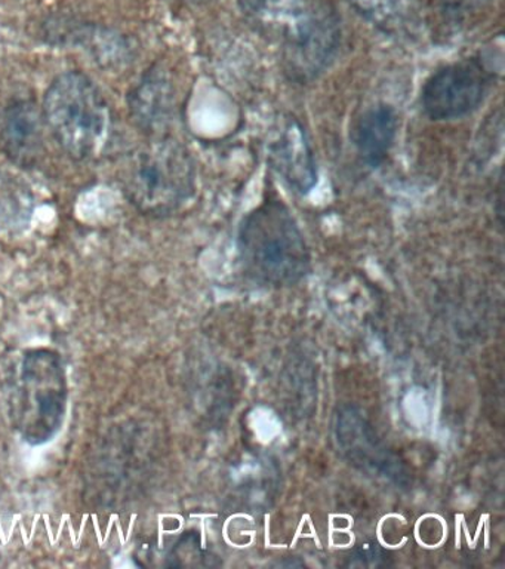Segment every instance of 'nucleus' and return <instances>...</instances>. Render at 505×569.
Here are the masks:
<instances>
[{
	"instance_id": "nucleus-12",
	"label": "nucleus",
	"mask_w": 505,
	"mask_h": 569,
	"mask_svg": "<svg viewBox=\"0 0 505 569\" xmlns=\"http://www.w3.org/2000/svg\"><path fill=\"white\" fill-rule=\"evenodd\" d=\"M350 7L388 36H410L421 22L418 0H347Z\"/></svg>"
},
{
	"instance_id": "nucleus-13",
	"label": "nucleus",
	"mask_w": 505,
	"mask_h": 569,
	"mask_svg": "<svg viewBox=\"0 0 505 569\" xmlns=\"http://www.w3.org/2000/svg\"><path fill=\"white\" fill-rule=\"evenodd\" d=\"M492 0H437L441 13L452 24L463 26L489 7Z\"/></svg>"
},
{
	"instance_id": "nucleus-8",
	"label": "nucleus",
	"mask_w": 505,
	"mask_h": 569,
	"mask_svg": "<svg viewBox=\"0 0 505 569\" xmlns=\"http://www.w3.org/2000/svg\"><path fill=\"white\" fill-rule=\"evenodd\" d=\"M270 167L290 189L307 194L317 182L312 142L299 119L286 118L269 142Z\"/></svg>"
},
{
	"instance_id": "nucleus-5",
	"label": "nucleus",
	"mask_w": 505,
	"mask_h": 569,
	"mask_svg": "<svg viewBox=\"0 0 505 569\" xmlns=\"http://www.w3.org/2000/svg\"><path fill=\"white\" fill-rule=\"evenodd\" d=\"M12 407L17 430L26 442L42 445L59 433L68 407V382L55 351H26Z\"/></svg>"
},
{
	"instance_id": "nucleus-6",
	"label": "nucleus",
	"mask_w": 505,
	"mask_h": 569,
	"mask_svg": "<svg viewBox=\"0 0 505 569\" xmlns=\"http://www.w3.org/2000/svg\"><path fill=\"white\" fill-rule=\"evenodd\" d=\"M495 78V70L482 56L443 66L425 80L421 91L424 113L436 122L465 118L485 101Z\"/></svg>"
},
{
	"instance_id": "nucleus-11",
	"label": "nucleus",
	"mask_w": 505,
	"mask_h": 569,
	"mask_svg": "<svg viewBox=\"0 0 505 569\" xmlns=\"http://www.w3.org/2000/svg\"><path fill=\"white\" fill-rule=\"evenodd\" d=\"M398 119L388 104H376L363 111L353 131V141L363 162L378 168L387 159L396 141Z\"/></svg>"
},
{
	"instance_id": "nucleus-3",
	"label": "nucleus",
	"mask_w": 505,
	"mask_h": 569,
	"mask_svg": "<svg viewBox=\"0 0 505 569\" xmlns=\"http://www.w3.org/2000/svg\"><path fill=\"white\" fill-rule=\"evenodd\" d=\"M238 249L248 276L265 287L299 283L312 264L299 222L277 199L264 200L243 218Z\"/></svg>"
},
{
	"instance_id": "nucleus-14",
	"label": "nucleus",
	"mask_w": 505,
	"mask_h": 569,
	"mask_svg": "<svg viewBox=\"0 0 505 569\" xmlns=\"http://www.w3.org/2000/svg\"><path fill=\"white\" fill-rule=\"evenodd\" d=\"M175 2L189 4V7H199V4L210 2V0H175Z\"/></svg>"
},
{
	"instance_id": "nucleus-1",
	"label": "nucleus",
	"mask_w": 505,
	"mask_h": 569,
	"mask_svg": "<svg viewBox=\"0 0 505 569\" xmlns=\"http://www.w3.org/2000/svg\"><path fill=\"white\" fill-rule=\"evenodd\" d=\"M238 7L256 33L281 48L295 82L317 79L339 56L340 17L331 0H238Z\"/></svg>"
},
{
	"instance_id": "nucleus-4",
	"label": "nucleus",
	"mask_w": 505,
	"mask_h": 569,
	"mask_svg": "<svg viewBox=\"0 0 505 569\" xmlns=\"http://www.w3.org/2000/svg\"><path fill=\"white\" fill-rule=\"evenodd\" d=\"M43 122L70 158H97L112 133V113L103 93L81 71H65L48 87Z\"/></svg>"
},
{
	"instance_id": "nucleus-7",
	"label": "nucleus",
	"mask_w": 505,
	"mask_h": 569,
	"mask_svg": "<svg viewBox=\"0 0 505 569\" xmlns=\"http://www.w3.org/2000/svg\"><path fill=\"white\" fill-rule=\"evenodd\" d=\"M336 443L350 465L367 473L402 482L405 471L398 458L376 436L370 422L356 409H343L336 416Z\"/></svg>"
},
{
	"instance_id": "nucleus-9",
	"label": "nucleus",
	"mask_w": 505,
	"mask_h": 569,
	"mask_svg": "<svg viewBox=\"0 0 505 569\" xmlns=\"http://www.w3.org/2000/svg\"><path fill=\"white\" fill-rule=\"evenodd\" d=\"M130 110L137 127L148 136H162L174 118L175 89L170 76L154 66L130 93Z\"/></svg>"
},
{
	"instance_id": "nucleus-10",
	"label": "nucleus",
	"mask_w": 505,
	"mask_h": 569,
	"mask_svg": "<svg viewBox=\"0 0 505 569\" xmlns=\"http://www.w3.org/2000/svg\"><path fill=\"white\" fill-rule=\"evenodd\" d=\"M42 110L32 100H16L3 118V144L17 163L30 164L42 149Z\"/></svg>"
},
{
	"instance_id": "nucleus-2",
	"label": "nucleus",
	"mask_w": 505,
	"mask_h": 569,
	"mask_svg": "<svg viewBox=\"0 0 505 569\" xmlns=\"http://www.w3.org/2000/svg\"><path fill=\"white\" fill-rule=\"evenodd\" d=\"M119 182L127 199L144 216L166 217L180 211L196 191V164L188 147L162 133L149 136L119 164Z\"/></svg>"
}]
</instances>
